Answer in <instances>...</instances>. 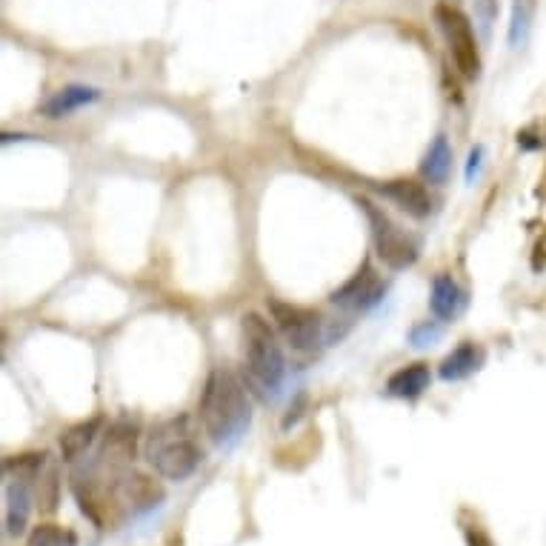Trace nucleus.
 I'll list each match as a JSON object with an SVG mask.
<instances>
[{
    "mask_svg": "<svg viewBox=\"0 0 546 546\" xmlns=\"http://www.w3.org/2000/svg\"><path fill=\"white\" fill-rule=\"evenodd\" d=\"M203 432L215 446H232L246 435L252 424L249 392L229 369H212L201 392L198 404Z\"/></svg>",
    "mask_w": 546,
    "mask_h": 546,
    "instance_id": "obj_1",
    "label": "nucleus"
},
{
    "mask_svg": "<svg viewBox=\"0 0 546 546\" xmlns=\"http://www.w3.org/2000/svg\"><path fill=\"white\" fill-rule=\"evenodd\" d=\"M241 341L246 384L266 404L278 401L284 392L286 358L275 329L258 312H246L241 318Z\"/></svg>",
    "mask_w": 546,
    "mask_h": 546,
    "instance_id": "obj_2",
    "label": "nucleus"
},
{
    "mask_svg": "<svg viewBox=\"0 0 546 546\" xmlns=\"http://www.w3.org/2000/svg\"><path fill=\"white\" fill-rule=\"evenodd\" d=\"M143 458L163 481L181 484L186 478H192L203 461L198 429L192 424V418L175 415V418H166L158 426H152V432L146 435V444H143Z\"/></svg>",
    "mask_w": 546,
    "mask_h": 546,
    "instance_id": "obj_3",
    "label": "nucleus"
},
{
    "mask_svg": "<svg viewBox=\"0 0 546 546\" xmlns=\"http://www.w3.org/2000/svg\"><path fill=\"white\" fill-rule=\"evenodd\" d=\"M358 206L364 209L369 229H372L375 252H378V258H381L389 269H398V272H401V269H406V266H412V263L418 261V255H421L418 241H415L412 235H406L404 229L392 221L381 206H375L369 198H358Z\"/></svg>",
    "mask_w": 546,
    "mask_h": 546,
    "instance_id": "obj_4",
    "label": "nucleus"
},
{
    "mask_svg": "<svg viewBox=\"0 0 546 546\" xmlns=\"http://www.w3.org/2000/svg\"><path fill=\"white\" fill-rule=\"evenodd\" d=\"M269 315L284 335V341L298 355H315L324 344V318L304 306L284 304V301H269Z\"/></svg>",
    "mask_w": 546,
    "mask_h": 546,
    "instance_id": "obj_5",
    "label": "nucleus"
},
{
    "mask_svg": "<svg viewBox=\"0 0 546 546\" xmlns=\"http://www.w3.org/2000/svg\"><path fill=\"white\" fill-rule=\"evenodd\" d=\"M435 21L444 32V41L449 46V55L458 66V72L464 75L466 81H475L481 75V52H478V41H475L469 18L455 6H438Z\"/></svg>",
    "mask_w": 546,
    "mask_h": 546,
    "instance_id": "obj_6",
    "label": "nucleus"
},
{
    "mask_svg": "<svg viewBox=\"0 0 546 546\" xmlns=\"http://www.w3.org/2000/svg\"><path fill=\"white\" fill-rule=\"evenodd\" d=\"M384 292L386 284H381L378 272L369 263H364L341 289L332 292V304L344 306V309H369L384 298Z\"/></svg>",
    "mask_w": 546,
    "mask_h": 546,
    "instance_id": "obj_7",
    "label": "nucleus"
},
{
    "mask_svg": "<svg viewBox=\"0 0 546 546\" xmlns=\"http://www.w3.org/2000/svg\"><path fill=\"white\" fill-rule=\"evenodd\" d=\"M378 192L384 195L386 201H392L398 209H404L406 215H412L418 221L432 212V198H429V192L421 183L401 178V181H389L384 186H378Z\"/></svg>",
    "mask_w": 546,
    "mask_h": 546,
    "instance_id": "obj_8",
    "label": "nucleus"
},
{
    "mask_svg": "<svg viewBox=\"0 0 546 546\" xmlns=\"http://www.w3.org/2000/svg\"><path fill=\"white\" fill-rule=\"evenodd\" d=\"M466 301H469L466 289L458 284L452 275H438V278L432 281L429 306H432L435 318H441V321H452V318H458V315L466 309Z\"/></svg>",
    "mask_w": 546,
    "mask_h": 546,
    "instance_id": "obj_9",
    "label": "nucleus"
},
{
    "mask_svg": "<svg viewBox=\"0 0 546 546\" xmlns=\"http://www.w3.org/2000/svg\"><path fill=\"white\" fill-rule=\"evenodd\" d=\"M103 418H89L81 424L69 426L61 435V458L66 464H78L83 455L95 446L98 435H101Z\"/></svg>",
    "mask_w": 546,
    "mask_h": 546,
    "instance_id": "obj_10",
    "label": "nucleus"
},
{
    "mask_svg": "<svg viewBox=\"0 0 546 546\" xmlns=\"http://www.w3.org/2000/svg\"><path fill=\"white\" fill-rule=\"evenodd\" d=\"M486 361V352L478 344H461L458 349H452L446 355L441 366H438V375L444 381H464L472 372H478Z\"/></svg>",
    "mask_w": 546,
    "mask_h": 546,
    "instance_id": "obj_11",
    "label": "nucleus"
},
{
    "mask_svg": "<svg viewBox=\"0 0 546 546\" xmlns=\"http://www.w3.org/2000/svg\"><path fill=\"white\" fill-rule=\"evenodd\" d=\"M429 381H432L429 366L418 361V364H409L389 375V381H386V395L404 398V401H415L418 395H424Z\"/></svg>",
    "mask_w": 546,
    "mask_h": 546,
    "instance_id": "obj_12",
    "label": "nucleus"
},
{
    "mask_svg": "<svg viewBox=\"0 0 546 546\" xmlns=\"http://www.w3.org/2000/svg\"><path fill=\"white\" fill-rule=\"evenodd\" d=\"M92 101H98V89H92V86H63L61 92H55L49 101L43 103V115L46 118H63V115H72L75 109H81V106Z\"/></svg>",
    "mask_w": 546,
    "mask_h": 546,
    "instance_id": "obj_13",
    "label": "nucleus"
},
{
    "mask_svg": "<svg viewBox=\"0 0 546 546\" xmlns=\"http://www.w3.org/2000/svg\"><path fill=\"white\" fill-rule=\"evenodd\" d=\"M421 172H424V178L429 183H446L449 172H452V146H449L444 135H438L432 146L426 149Z\"/></svg>",
    "mask_w": 546,
    "mask_h": 546,
    "instance_id": "obj_14",
    "label": "nucleus"
},
{
    "mask_svg": "<svg viewBox=\"0 0 546 546\" xmlns=\"http://www.w3.org/2000/svg\"><path fill=\"white\" fill-rule=\"evenodd\" d=\"M535 6H538V0H512V18H509V46L512 49H524L529 41L532 23H535Z\"/></svg>",
    "mask_w": 546,
    "mask_h": 546,
    "instance_id": "obj_15",
    "label": "nucleus"
},
{
    "mask_svg": "<svg viewBox=\"0 0 546 546\" xmlns=\"http://www.w3.org/2000/svg\"><path fill=\"white\" fill-rule=\"evenodd\" d=\"M26 546H78V538L72 529H63L58 524H41L32 529Z\"/></svg>",
    "mask_w": 546,
    "mask_h": 546,
    "instance_id": "obj_16",
    "label": "nucleus"
},
{
    "mask_svg": "<svg viewBox=\"0 0 546 546\" xmlns=\"http://www.w3.org/2000/svg\"><path fill=\"white\" fill-rule=\"evenodd\" d=\"M441 338V324L438 321H426V324H418L412 332H409V341L412 346L424 349V346H432Z\"/></svg>",
    "mask_w": 546,
    "mask_h": 546,
    "instance_id": "obj_17",
    "label": "nucleus"
},
{
    "mask_svg": "<svg viewBox=\"0 0 546 546\" xmlns=\"http://www.w3.org/2000/svg\"><path fill=\"white\" fill-rule=\"evenodd\" d=\"M481 158H484V149H481V146H475V149L469 152V166H466V181H472V178H475V172H478V166H481Z\"/></svg>",
    "mask_w": 546,
    "mask_h": 546,
    "instance_id": "obj_18",
    "label": "nucleus"
}]
</instances>
